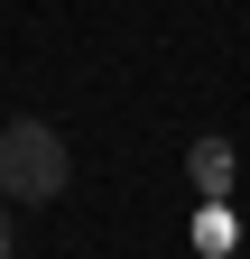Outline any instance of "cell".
Instances as JSON below:
<instances>
[{"label": "cell", "instance_id": "obj_1", "mask_svg": "<svg viewBox=\"0 0 250 259\" xmlns=\"http://www.w3.org/2000/svg\"><path fill=\"white\" fill-rule=\"evenodd\" d=\"M74 185V148L56 120H10L0 130V194L10 204H56Z\"/></svg>", "mask_w": 250, "mask_h": 259}, {"label": "cell", "instance_id": "obj_2", "mask_svg": "<svg viewBox=\"0 0 250 259\" xmlns=\"http://www.w3.org/2000/svg\"><path fill=\"white\" fill-rule=\"evenodd\" d=\"M185 176H195V194H232L241 185V148L232 139H195L185 148Z\"/></svg>", "mask_w": 250, "mask_h": 259}, {"label": "cell", "instance_id": "obj_3", "mask_svg": "<svg viewBox=\"0 0 250 259\" xmlns=\"http://www.w3.org/2000/svg\"><path fill=\"white\" fill-rule=\"evenodd\" d=\"M195 250H232V194H204V213H195Z\"/></svg>", "mask_w": 250, "mask_h": 259}, {"label": "cell", "instance_id": "obj_4", "mask_svg": "<svg viewBox=\"0 0 250 259\" xmlns=\"http://www.w3.org/2000/svg\"><path fill=\"white\" fill-rule=\"evenodd\" d=\"M10 241H19V222H10V194H0V259H10Z\"/></svg>", "mask_w": 250, "mask_h": 259}]
</instances>
